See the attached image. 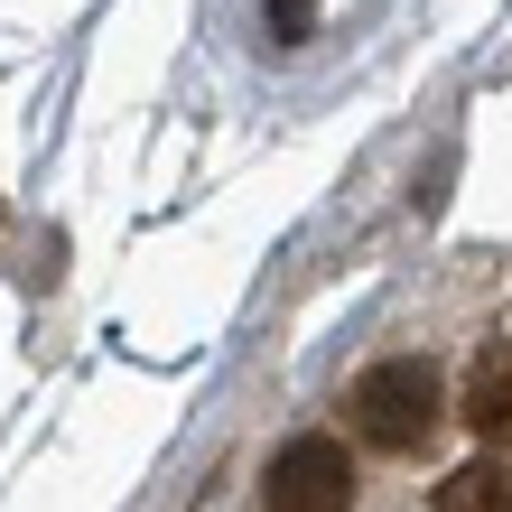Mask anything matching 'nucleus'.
I'll return each mask as SVG.
<instances>
[{"mask_svg": "<svg viewBox=\"0 0 512 512\" xmlns=\"http://www.w3.org/2000/svg\"><path fill=\"white\" fill-rule=\"evenodd\" d=\"M345 419H354L364 447H382V457H419V447L438 438V419H447V391H438V373L419 364V354H382V364L354 373Z\"/></svg>", "mask_w": 512, "mask_h": 512, "instance_id": "obj_1", "label": "nucleus"}, {"mask_svg": "<svg viewBox=\"0 0 512 512\" xmlns=\"http://www.w3.org/2000/svg\"><path fill=\"white\" fill-rule=\"evenodd\" d=\"M261 503H270V512H345V503H354V457H345V438H326V429L289 438L280 457H270V475H261Z\"/></svg>", "mask_w": 512, "mask_h": 512, "instance_id": "obj_2", "label": "nucleus"}, {"mask_svg": "<svg viewBox=\"0 0 512 512\" xmlns=\"http://www.w3.org/2000/svg\"><path fill=\"white\" fill-rule=\"evenodd\" d=\"M466 429L485 447H512V336H494L466 364Z\"/></svg>", "mask_w": 512, "mask_h": 512, "instance_id": "obj_3", "label": "nucleus"}, {"mask_svg": "<svg viewBox=\"0 0 512 512\" xmlns=\"http://www.w3.org/2000/svg\"><path fill=\"white\" fill-rule=\"evenodd\" d=\"M438 512H512V466L494 457V447H485V457H466L438 485Z\"/></svg>", "mask_w": 512, "mask_h": 512, "instance_id": "obj_4", "label": "nucleus"}]
</instances>
